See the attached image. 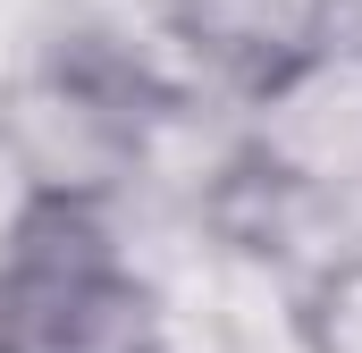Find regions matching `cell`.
<instances>
[{"instance_id": "1", "label": "cell", "mask_w": 362, "mask_h": 353, "mask_svg": "<svg viewBox=\"0 0 362 353\" xmlns=\"http://www.w3.org/2000/svg\"><path fill=\"white\" fill-rule=\"evenodd\" d=\"M0 353H169V311L110 202L17 193L0 219Z\"/></svg>"}, {"instance_id": "2", "label": "cell", "mask_w": 362, "mask_h": 353, "mask_svg": "<svg viewBox=\"0 0 362 353\" xmlns=\"http://www.w3.org/2000/svg\"><path fill=\"white\" fill-rule=\"evenodd\" d=\"M177 109L144 59L110 42H59L42 68L0 85V169L17 193L59 202H118V185L144 169L152 126Z\"/></svg>"}, {"instance_id": "3", "label": "cell", "mask_w": 362, "mask_h": 353, "mask_svg": "<svg viewBox=\"0 0 362 353\" xmlns=\"http://www.w3.org/2000/svg\"><path fill=\"white\" fill-rule=\"evenodd\" d=\"M236 143L337 202H362V8L337 0V17L236 85Z\"/></svg>"}, {"instance_id": "4", "label": "cell", "mask_w": 362, "mask_h": 353, "mask_svg": "<svg viewBox=\"0 0 362 353\" xmlns=\"http://www.w3.org/2000/svg\"><path fill=\"white\" fill-rule=\"evenodd\" d=\"M346 210L354 202H337V193H320L303 176L253 160L245 143H228V160L202 185V227L228 253H245V261H262V269H286V277H303V269L329 261L337 244H354L346 236Z\"/></svg>"}, {"instance_id": "5", "label": "cell", "mask_w": 362, "mask_h": 353, "mask_svg": "<svg viewBox=\"0 0 362 353\" xmlns=\"http://www.w3.org/2000/svg\"><path fill=\"white\" fill-rule=\"evenodd\" d=\"M295 353H362V236L295 277Z\"/></svg>"}]
</instances>
